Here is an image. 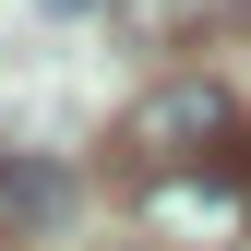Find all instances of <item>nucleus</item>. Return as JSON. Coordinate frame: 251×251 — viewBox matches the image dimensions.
Instances as JSON below:
<instances>
[{
  "mask_svg": "<svg viewBox=\"0 0 251 251\" xmlns=\"http://www.w3.org/2000/svg\"><path fill=\"white\" fill-rule=\"evenodd\" d=\"M132 36H215V24H251V0H120Z\"/></svg>",
  "mask_w": 251,
  "mask_h": 251,
  "instance_id": "obj_4",
  "label": "nucleus"
},
{
  "mask_svg": "<svg viewBox=\"0 0 251 251\" xmlns=\"http://www.w3.org/2000/svg\"><path fill=\"white\" fill-rule=\"evenodd\" d=\"M60 215H72V168L0 144V239H36V227H60Z\"/></svg>",
  "mask_w": 251,
  "mask_h": 251,
  "instance_id": "obj_3",
  "label": "nucleus"
},
{
  "mask_svg": "<svg viewBox=\"0 0 251 251\" xmlns=\"http://www.w3.org/2000/svg\"><path fill=\"white\" fill-rule=\"evenodd\" d=\"M48 12H120V0H48Z\"/></svg>",
  "mask_w": 251,
  "mask_h": 251,
  "instance_id": "obj_5",
  "label": "nucleus"
},
{
  "mask_svg": "<svg viewBox=\"0 0 251 251\" xmlns=\"http://www.w3.org/2000/svg\"><path fill=\"white\" fill-rule=\"evenodd\" d=\"M120 144H132V168H144V179L227 168V144H239V96H227L215 72H168V84H144V96L120 108Z\"/></svg>",
  "mask_w": 251,
  "mask_h": 251,
  "instance_id": "obj_1",
  "label": "nucleus"
},
{
  "mask_svg": "<svg viewBox=\"0 0 251 251\" xmlns=\"http://www.w3.org/2000/svg\"><path fill=\"white\" fill-rule=\"evenodd\" d=\"M144 227L168 239V251H239V239H251V179H239V168L144 179Z\"/></svg>",
  "mask_w": 251,
  "mask_h": 251,
  "instance_id": "obj_2",
  "label": "nucleus"
}]
</instances>
